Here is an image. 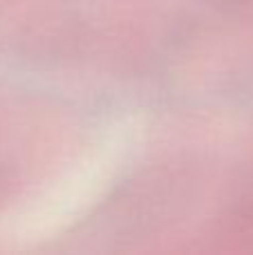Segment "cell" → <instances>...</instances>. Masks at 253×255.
Wrapping results in <instances>:
<instances>
[{"label":"cell","instance_id":"1","mask_svg":"<svg viewBox=\"0 0 253 255\" xmlns=\"http://www.w3.org/2000/svg\"><path fill=\"white\" fill-rule=\"evenodd\" d=\"M141 128L132 119L112 124L97 139L92 150L79 157L65 172L45 188L40 202L25 220V231L34 240H49L74 224L119 175L134 152Z\"/></svg>","mask_w":253,"mask_h":255}]
</instances>
